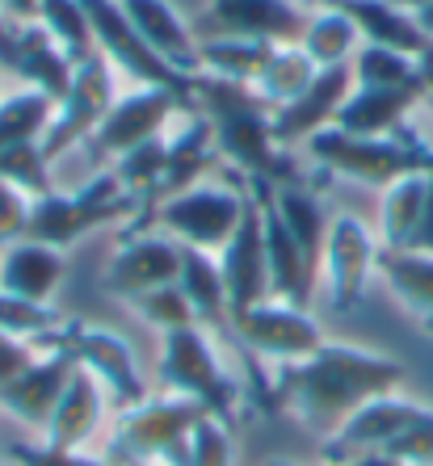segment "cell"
I'll return each instance as SVG.
<instances>
[{
    "mask_svg": "<svg viewBox=\"0 0 433 466\" xmlns=\"http://www.w3.org/2000/svg\"><path fill=\"white\" fill-rule=\"evenodd\" d=\"M404 387V361L375 353L362 345H336L325 340L320 353H312L299 366L273 370V408H286L312 429H325V437L362 403L391 395Z\"/></svg>",
    "mask_w": 433,
    "mask_h": 466,
    "instance_id": "1",
    "label": "cell"
},
{
    "mask_svg": "<svg viewBox=\"0 0 433 466\" xmlns=\"http://www.w3.org/2000/svg\"><path fill=\"white\" fill-rule=\"evenodd\" d=\"M190 106L215 130L219 160L240 164L249 173V181H299L294 168L286 164V156H282L286 147H278V139H273V106L253 85H236V80L198 72L194 88H190Z\"/></svg>",
    "mask_w": 433,
    "mask_h": 466,
    "instance_id": "2",
    "label": "cell"
},
{
    "mask_svg": "<svg viewBox=\"0 0 433 466\" xmlns=\"http://www.w3.org/2000/svg\"><path fill=\"white\" fill-rule=\"evenodd\" d=\"M307 156L328 177L370 185V189H387L391 181L425 173L433 164V147L408 127L396 135H345V130L328 127L315 139H307Z\"/></svg>",
    "mask_w": 433,
    "mask_h": 466,
    "instance_id": "3",
    "label": "cell"
},
{
    "mask_svg": "<svg viewBox=\"0 0 433 466\" xmlns=\"http://www.w3.org/2000/svg\"><path fill=\"white\" fill-rule=\"evenodd\" d=\"M206 408L181 395H148L135 408H122L114 420V462H164L185 466L190 462V437L206 420Z\"/></svg>",
    "mask_w": 433,
    "mask_h": 466,
    "instance_id": "4",
    "label": "cell"
},
{
    "mask_svg": "<svg viewBox=\"0 0 433 466\" xmlns=\"http://www.w3.org/2000/svg\"><path fill=\"white\" fill-rule=\"evenodd\" d=\"M139 207L135 198L122 189V181L114 173L101 168L88 185H80L77 194H38L30 210V231L26 239H38V244H51V248L67 252L72 244H80L85 236H93L106 223H122V218H135Z\"/></svg>",
    "mask_w": 433,
    "mask_h": 466,
    "instance_id": "5",
    "label": "cell"
},
{
    "mask_svg": "<svg viewBox=\"0 0 433 466\" xmlns=\"http://www.w3.org/2000/svg\"><path fill=\"white\" fill-rule=\"evenodd\" d=\"M156 374H160V387L169 390V395H181V400L202 403L215 420L232 424L236 403H240V382L228 374L215 340H211V332H206L202 324L164 332Z\"/></svg>",
    "mask_w": 433,
    "mask_h": 466,
    "instance_id": "6",
    "label": "cell"
},
{
    "mask_svg": "<svg viewBox=\"0 0 433 466\" xmlns=\"http://www.w3.org/2000/svg\"><path fill=\"white\" fill-rule=\"evenodd\" d=\"M244 207H249V189H228V185L198 181L194 189L160 202L148 223L164 228L181 248L215 252L219 257V252L228 248V239L236 236ZM148 223H143V231H148ZM143 231H135V236H143Z\"/></svg>",
    "mask_w": 433,
    "mask_h": 466,
    "instance_id": "7",
    "label": "cell"
},
{
    "mask_svg": "<svg viewBox=\"0 0 433 466\" xmlns=\"http://www.w3.org/2000/svg\"><path fill=\"white\" fill-rule=\"evenodd\" d=\"M232 332H236L240 349L249 358L265 361V366L282 370V366H299L312 353L325 349V328L315 324V315L307 307H291L278 299L249 307V311L232 315Z\"/></svg>",
    "mask_w": 433,
    "mask_h": 466,
    "instance_id": "8",
    "label": "cell"
},
{
    "mask_svg": "<svg viewBox=\"0 0 433 466\" xmlns=\"http://www.w3.org/2000/svg\"><path fill=\"white\" fill-rule=\"evenodd\" d=\"M190 109L185 93L173 88H156V85H135L130 93H119V101L109 106L106 122L98 127V135L85 143L98 164H114L119 156H127L130 147L169 135V127L177 122V114Z\"/></svg>",
    "mask_w": 433,
    "mask_h": 466,
    "instance_id": "9",
    "label": "cell"
},
{
    "mask_svg": "<svg viewBox=\"0 0 433 466\" xmlns=\"http://www.w3.org/2000/svg\"><path fill=\"white\" fill-rule=\"evenodd\" d=\"M88 13V25H93V38H98V55H106L114 72L130 76L135 85H156V88H173L185 93L194 88V76L177 72L173 64H164L160 55L139 38V30L130 25L122 0H80Z\"/></svg>",
    "mask_w": 433,
    "mask_h": 466,
    "instance_id": "10",
    "label": "cell"
},
{
    "mask_svg": "<svg viewBox=\"0 0 433 466\" xmlns=\"http://www.w3.org/2000/svg\"><path fill=\"white\" fill-rule=\"evenodd\" d=\"M114 76H119V72H114V64H109L106 55H93V59H85V64L77 67L72 88H67V97L59 101L55 122L43 139V152L51 164L98 135V127L106 122L109 106L119 101V80Z\"/></svg>",
    "mask_w": 433,
    "mask_h": 466,
    "instance_id": "11",
    "label": "cell"
},
{
    "mask_svg": "<svg viewBox=\"0 0 433 466\" xmlns=\"http://www.w3.org/2000/svg\"><path fill=\"white\" fill-rule=\"evenodd\" d=\"M383 244L379 236L362 223L357 215H333L325 236V257H320V278L328 286V299L341 315H349L362 294H366L370 278L379 273Z\"/></svg>",
    "mask_w": 433,
    "mask_h": 466,
    "instance_id": "12",
    "label": "cell"
},
{
    "mask_svg": "<svg viewBox=\"0 0 433 466\" xmlns=\"http://www.w3.org/2000/svg\"><path fill=\"white\" fill-rule=\"evenodd\" d=\"M421 408L425 403L408 400V395H400V390H391V395H379V400L362 403L357 412H349L345 420L325 437L320 458H325V466H357L362 458L383 454V450H387V445L396 441L412 420H417Z\"/></svg>",
    "mask_w": 433,
    "mask_h": 466,
    "instance_id": "13",
    "label": "cell"
},
{
    "mask_svg": "<svg viewBox=\"0 0 433 466\" xmlns=\"http://www.w3.org/2000/svg\"><path fill=\"white\" fill-rule=\"evenodd\" d=\"M64 345L72 349L80 370H88L109 395V408H135L148 400V387L139 379V361L130 353V345L106 324H85V319H67L64 324Z\"/></svg>",
    "mask_w": 433,
    "mask_h": 466,
    "instance_id": "14",
    "label": "cell"
},
{
    "mask_svg": "<svg viewBox=\"0 0 433 466\" xmlns=\"http://www.w3.org/2000/svg\"><path fill=\"white\" fill-rule=\"evenodd\" d=\"M72 374H77V358H72V349L64 340L55 349H43L17 379H9L0 387V412L22 420L34 433H43V424L51 420L55 403L64 400Z\"/></svg>",
    "mask_w": 433,
    "mask_h": 466,
    "instance_id": "15",
    "label": "cell"
},
{
    "mask_svg": "<svg viewBox=\"0 0 433 466\" xmlns=\"http://www.w3.org/2000/svg\"><path fill=\"white\" fill-rule=\"evenodd\" d=\"M354 64H336V67H320L315 80L299 93L294 101H286L282 109H273V139L278 147L291 143H307L320 130L336 127V114L345 109V101L354 97Z\"/></svg>",
    "mask_w": 433,
    "mask_h": 466,
    "instance_id": "16",
    "label": "cell"
},
{
    "mask_svg": "<svg viewBox=\"0 0 433 466\" xmlns=\"http://www.w3.org/2000/svg\"><path fill=\"white\" fill-rule=\"evenodd\" d=\"M219 269H223V286H228V307L232 315L249 311V307L270 299V260H265V223H261V198L249 189V207L240 218L236 236L228 239V248L219 252Z\"/></svg>",
    "mask_w": 433,
    "mask_h": 466,
    "instance_id": "17",
    "label": "cell"
},
{
    "mask_svg": "<svg viewBox=\"0 0 433 466\" xmlns=\"http://www.w3.org/2000/svg\"><path fill=\"white\" fill-rule=\"evenodd\" d=\"M181 282V244L173 236H127L106 269V290L119 299H139L160 286Z\"/></svg>",
    "mask_w": 433,
    "mask_h": 466,
    "instance_id": "18",
    "label": "cell"
},
{
    "mask_svg": "<svg viewBox=\"0 0 433 466\" xmlns=\"http://www.w3.org/2000/svg\"><path fill=\"white\" fill-rule=\"evenodd\" d=\"M202 25L211 34H240V38L291 46L307 30V9L294 0H211Z\"/></svg>",
    "mask_w": 433,
    "mask_h": 466,
    "instance_id": "19",
    "label": "cell"
},
{
    "mask_svg": "<svg viewBox=\"0 0 433 466\" xmlns=\"http://www.w3.org/2000/svg\"><path fill=\"white\" fill-rule=\"evenodd\" d=\"M273 185L253 181V194L261 198V223H265V260H270V299L291 307H312L315 282H320V265L307 260V252L294 244V236L282 228L278 210L270 198Z\"/></svg>",
    "mask_w": 433,
    "mask_h": 466,
    "instance_id": "20",
    "label": "cell"
},
{
    "mask_svg": "<svg viewBox=\"0 0 433 466\" xmlns=\"http://www.w3.org/2000/svg\"><path fill=\"white\" fill-rule=\"evenodd\" d=\"M106 408H109V395L101 390V382L88 370L77 366L64 400L55 403L51 420L38 433V445L51 450V454H80L88 445V437H98L101 420H106Z\"/></svg>",
    "mask_w": 433,
    "mask_h": 466,
    "instance_id": "21",
    "label": "cell"
},
{
    "mask_svg": "<svg viewBox=\"0 0 433 466\" xmlns=\"http://www.w3.org/2000/svg\"><path fill=\"white\" fill-rule=\"evenodd\" d=\"M9 72L22 80V85L38 88V93H46V97H55V101H64L67 88H72V76H77V64H72L64 55V46L43 30V22H30V25H17V30H13Z\"/></svg>",
    "mask_w": 433,
    "mask_h": 466,
    "instance_id": "22",
    "label": "cell"
},
{
    "mask_svg": "<svg viewBox=\"0 0 433 466\" xmlns=\"http://www.w3.org/2000/svg\"><path fill=\"white\" fill-rule=\"evenodd\" d=\"M425 97H429L425 80L396 88H354V97L336 114V130H345V135H396V130L408 127L412 109L425 106Z\"/></svg>",
    "mask_w": 433,
    "mask_h": 466,
    "instance_id": "23",
    "label": "cell"
},
{
    "mask_svg": "<svg viewBox=\"0 0 433 466\" xmlns=\"http://www.w3.org/2000/svg\"><path fill=\"white\" fill-rule=\"evenodd\" d=\"M215 160H219L215 130H211V122L190 106V118H185L177 130H169V168H164V181H160V194H156L152 210L160 207V202H169V198L194 189ZM152 210H148V218H152ZM148 218H143V223H148ZM143 223H139V231H143ZM130 236H135V231H130Z\"/></svg>",
    "mask_w": 433,
    "mask_h": 466,
    "instance_id": "24",
    "label": "cell"
},
{
    "mask_svg": "<svg viewBox=\"0 0 433 466\" xmlns=\"http://www.w3.org/2000/svg\"><path fill=\"white\" fill-rule=\"evenodd\" d=\"M122 9L164 64H173L185 76H198V34L185 25V17L169 0H122Z\"/></svg>",
    "mask_w": 433,
    "mask_h": 466,
    "instance_id": "25",
    "label": "cell"
},
{
    "mask_svg": "<svg viewBox=\"0 0 433 466\" xmlns=\"http://www.w3.org/2000/svg\"><path fill=\"white\" fill-rule=\"evenodd\" d=\"M64 252L51 244H38V239H22V244L0 252V290L30 299V303H51L55 290L64 286Z\"/></svg>",
    "mask_w": 433,
    "mask_h": 466,
    "instance_id": "26",
    "label": "cell"
},
{
    "mask_svg": "<svg viewBox=\"0 0 433 466\" xmlns=\"http://www.w3.org/2000/svg\"><path fill=\"white\" fill-rule=\"evenodd\" d=\"M333 5H341L354 17L362 43L387 46V51L412 55V59H421L429 51V38L421 34L417 17L408 9H400L396 0H333Z\"/></svg>",
    "mask_w": 433,
    "mask_h": 466,
    "instance_id": "27",
    "label": "cell"
},
{
    "mask_svg": "<svg viewBox=\"0 0 433 466\" xmlns=\"http://www.w3.org/2000/svg\"><path fill=\"white\" fill-rule=\"evenodd\" d=\"M379 278L387 282L391 299H396L425 332H433V257L429 252H412V248L383 252Z\"/></svg>",
    "mask_w": 433,
    "mask_h": 466,
    "instance_id": "28",
    "label": "cell"
},
{
    "mask_svg": "<svg viewBox=\"0 0 433 466\" xmlns=\"http://www.w3.org/2000/svg\"><path fill=\"white\" fill-rule=\"evenodd\" d=\"M181 290L194 303L198 324L219 337L232 328V307H228V286H223V269H219L215 252L181 248Z\"/></svg>",
    "mask_w": 433,
    "mask_h": 466,
    "instance_id": "29",
    "label": "cell"
},
{
    "mask_svg": "<svg viewBox=\"0 0 433 466\" xmlns=\"http://www.w3.org/2000/svg\"><path fill=\"white\" fill-rule=\"evenodd\" d=\"M273 55V43L261 38H240V34H202L198 38V72L236 85H257Z\"/></svg>",
    "mask_w": 433,
    "mask_h": 466,
    "instance_id": "30",
    "label": "cell"
},
{
    "mask_svg": "<svg viewBox=\"0 0 433 466\" xmlns=\"http://www.w3.org/2000/svg\"><path fill=\"white\" fill-rule=\"evenodd\" d=\"M379 194H383V202H379V231L375 236H379L383 252L412 248V236H417L421 215H425V194H429V168L391 181Z\"/></svg>",
    "mask_w": 433,
    "mask_h": 466,
    "instance_id": "31",
    "label": "cell"
},
{
    "mask_svg": "<svg viewBox=\"0 0 433 466\" xmlns=\"http://www.w3.org/2000/svg\"><path fill=\"white\" fill-rule=\"evenodd\" d=\"M273 198V210H278L282 228L294 236V244L307 252L312 265H320L325 257V236H328V223L333 215H325V202L315 189H307L304 181H286V185H273L270 189Z\"/></svg>",
    "mask_w": 433,
    "mask_h": 466,
    "instance_id": "32",
    "label": "cell"
},
{
    "mask_svg": "<svg viewBox=\"0 0 433 466\" xmlns=\"http://www.w3.org/2000/svg\"><path fill=\"white\" fill-rule=\"evenodd\" d=\"M299 46L307 51L315 67H336V64H354L362 34H357L354 17L341 5H320L307 13V30L299 38Z\"/></svg>",
    "mask_w": 433,
    "mask_h": 466,
    "instance_id": "33",
    "label": "cell"
},
{
    "mask_svg": "<svg viewBox=\"0 0 433 466\" xmlns=\"http://www.w3.org/2000/svg\"><path fill=\"white\" fill-rule=\"evenodd\" d=\"M55 109H59V101L30 85L5 93L0 97V152L26 147V143H43L55 122Z\"/></svg>",
    "mask_w": 433,
    "mask_h": 466,
    "instance_id": "34",
    "label": "cell"
},
{
    "mask_svg": "<svg viewBox=\"0 0 433 466\" xmlns=\"http://www.w3.org/2000/svg\"><path fill=\"white\" fill-rule=\"evenodd\" d=\"M315 72L320 67L307 59V51L299 43H291V46H273V55H270V64H265V72L257 76V93L265 101H270L273 109H282L286 101H294L299 93H304L307 85L315 80Z\"/></svg>",
    "mask_w": 433,
    "mask_h": 466,
    "instance_id": "35",
    "label": "cell"
},
{
    "mask_svg": "<svg viewBox=\"0 0 433 466\" xmlns=\"http://www.w3.org/2000/svg\"><path fill=\"white\" fill-rule=\"evenodd\" d=\"M38 22H43V30L55 43L64 46V55L77 67L98 55V38H93V25H88V13L80 0H43V17Z\"/></svg>",
    "mask_w": 433,
    "mask_h": 466,
    "instance_id": "36",
    "label": "cell"
},
{
    "mask_svg": "<svg viewBox=\"0 0 433 466\" xmlns=\"http://www.w3.org/2000/svg\"><path fill=\"white\" fill-rule=\"evenodd\" d=\"M354 80L357 88H396V85H412L421 80V59L400 51H387V46H370L362 43L354 55Z\"/></svg>",
    "mask_w": 433,
    "mask_h": 466,
    "instance_id": "37",
    "label": "cell"
},
{
    "mask_svg": "<svg viewBox=\"0 0 433 466\" xmlns=\"http://www.w3.org/2000/svg\"><path fill=\"white\" fill-rule=\"evenodd\" d=\"M130 307H135V315H139L143 324H152L160 337L164 332H177V328H194L198 324V311H194V303L185 299L181 282L160 286V290H152V294H139Z\"/></svg>",
    "mask_w": 433,
    "mask_h": 466,
    "instance_id": "38",
    "label": "cell"
},
{
    "mask_svg": "<svg viewBox=\"0 0 433 466\" xmlns=\"http://www.w3.org/2000/svg\"><path fill=\"white\" fill-rule=\"evenodd\" d=\"M0 177L30 198L51 194V160H46L43 143H26V147H9L0 152Z\"/></svg>",
    "mask_w": 433,
    "mask_h": 466,
    "instance_id": "39",
    "label": "cell"
},
{
    "mask_svg": "<svg viewBox=\"0 0 433 466\" xmlns=\"http://www.w3.org/2000/svg\"><path fill=\"white\" fill-rule=\"evenodd\" d=\"M375 458H391V462H400V466H433V408H421L417 420Z\"/></svg>",
    "mask_w": 433,
    "mask_h": 466,
    "instance_id": "40",
    "label": "cell"
},
{
    "mask_svg": "<svg viewBox=\"0 0 433 466\" xmlns=\"http://www.w3.org/2000/svg\"><path fill=\"white\" fill-rule=\"evenodd\" d=\"M232 450H236V445H232L228 420L206 416L194 429V437H190V462L185 466H232Z\"/></svg>",
    "mask_w": 433,
    "mask_h": 466,
    "instance_id": "41",
    "label": "cell"
},
{
    "mask_svg": "<svg viewBox=\"0 0 433 466\" xmlns=\"http://www.w3.org/2000/svg\"><path fill=\"white\" fill-rule=\"evenodd\" d=\"M30 210H34V198L0 177V252L26 239V231H30Z\"/></svg>",
    "mask_w": 433,
    "mask_h": 466,
    "instance_id": "42",
    "label": "cell"
},
{
    "mask_svg": "<svg viewBox=\"0 0 433 466\" xmlns=\"http://www.w3.org/2000/svg\"><path fill=\"white\" fill-rule=\"evenodd\" d=\"M13 458L22 466H119L114 458H93V454H85V450H80V454H51L43 445H34V450L30 445H17Z\"/></svg>",
    "mask_w": 433,
    "mask_h": 466,
    "instance_id": "43",
    "label": "cell"
},
{
    "mask_svg": "<svg viewBox=\"0 0 433 466\" xmlns=\"http://www.w3.org/2000/svg\"><path fill=\"white\" fill-rule=\"evenodd\" d=\"M38 353H43V349L30 345V340H17V337H9V332H0V387L9 379H17Z\"/></svg>",
    "mask_w": 433,
    "mask_h": 466,
    "instance_id": "44",
    "label": "cell"
},
{
    "mask_svg": "<svg viewBox=\"0 0 433 466\" xmlns=\"http://www.w3.org/2000/svg\"><path fill=\"white\" fill-rule=\"evenodd\" d=\"M0 13L9 25H30L43 17V0H0Z\"/></svg>",
    "mask_w": 433,
    "mask_h": 466,
    "instance_id": "45",
    "label": "cell"
},
{
    "mask_svg": "<svg viewBox=\"0 0 433 466\" xmlns=\"http://www.w3.org/2000/svg\"><path fill=\"white\" fill-rule=\"evenodd\" d=\"M412 252H429L433 257V164H429V194H425V215H421V228L412 236Z\"/></svg>",
    "mask_w": 433,
    "mask_h": 466,
    "instance_id": "46",
    "label": "cell"
},
{
    "mask_svg": "<svg viewBox=\"0 0 433 466\" xmlns=\"http://www.w3.org/2000/svg\"><path fill=\"white\" fill-rule=\"evenodd\" d=\"M13 30L17 25L5 22V13H0V72H9V55H13Z\"/></svg>",
    "mask_w": 433,
    "mask_h": 466,
    "instance_id": "47",
    "label": "cell"
},
{
    "mask_svg": "<svg viewBox=\"0 0 433 466\" xmlns=\"http://www.w3.org/2000/svg\"><path fill=\"white\" fill-rule=\"evenodd\" d=\"M412 17H417L421 34L429 38V46H433V0H429V5H421V9H412Z\"/></svg>",
    "mask_w": 433,
    "mask_h": 466,
    "instance_id": "48",
    "label": "cell"
},
{
    "mask_svg": "<svg viewBox=\"0 0 433 466\" xmlns=\"http://www.w3.org/2000/svg\"><path fill=\"white\" fill-rule=\"evenodd\" d=\"M396 5H400V9H408V13H412V9H421V5H429V0H396Z\"/></svg>",
    "mask_w": 433,
    "mask_h": 466,
    "instance_id": "49",
    "label": "cell"
},
{
    "mask_svg": "<svg viewBox=\"0 0 433 466\" xmlns=\"http://www.w3.org/2000/svg\"><path fill=\"white\" fill-rule=\"evenodd\" d=\"M265 466H299V462H286V458H273V462H265Z\"/></svg>",
    "mask_w": 433,
    "mask_h": 466,
    "instance_id": "50",
    "label": "cell"
},
{
    "mask_svg": "<svg viewBox=\"0 0 433 466\" xmlns=\"http://www.w3.org/2000/svg\"><path fill=\"white\" fill-rule=\"evenodd\" d=\"M119 466H164V462H119Z\"/></svg>",
    "mask_w": 433,
    "mask_h": 466,
    "instance_id": "51",
    "label": "cell"
},
{
    "mask_svg": "<svg viewBox=\"0 0 433 466\" xmlns=\"http://www.w3.org/2000/svg\"><path fill=\"white\" fill-rule=\"evenodd\" d=\"M425 106H429V114H433V93H429V97H425Z\"/></svg>",
    "mask_w": 433,
    "mask_h": 466,
    "instance_id": "52",
    "label": "cell"
},
{
    "mask_svg": "<svg viewBox=\"0 0 433 466\" xmlns=\"http://www.w3.org/2000/svg\"><path fill=\"white\" fill-rule=\"evenodd\" d=\"M315 5H333V0H315Z\"/></svg>",
    "mask_w": 433,
    "mask_h": 466,
    "instance_id": "53",
    "label": "cell"
},
{
    "mask_svg": "<svg viewBox=\"0 0 433 466\" xmlns=\"http://www.w3.org/2000/svg\"><path fill=\"white\" fill-rule=\"evenodd\" d=\"M0 466H5V454H0Z\"/></svg>",
    "mask_w": 433,
    "mask_h": 466,
    "instance_id": "54",
    "label": "cell"
},
{
    "mask_svg": "<svg viewBox=\"0 0 433 466\" xmlns=\"http://www.w3.org/2000/svg\"><path fill=\"white\" fill-rule=\"evenodd\" d=\"M0 97H5V93H0Z\"/></svg>",
    "mask_w": 433,
    "mask_h": 466,
    "instance_id": "55",
    "label": "cell"
}]
</instances>
